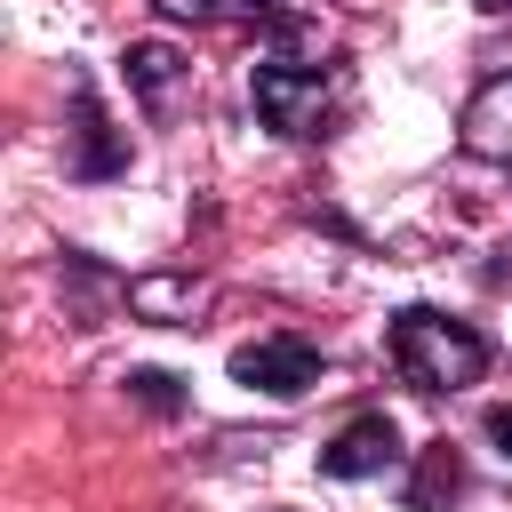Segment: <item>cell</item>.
Returning <instances> with one entry per match:
<instances>
[{
    "label": "cell",
    "mask_w": 512,
    "mask_h": 512,
    "mask_svg": "<svg viewBox=\"0 0 512 512\" xmlns=\"http://www.w3.org/2000/svg\"><path fill=\"white\" fill-rule=\"evenodd\" d=\"M168 16H216V8H240V16H264L272 0H160Z\"/></svg>",
    "instance_id": "8fae6325"
},
{
    "label": "cell",
    "mask_w": 512,
    "mask_h": 512,
    "mask_svg": "<svg viewBox=\"0 0 512 512\" xmlns=\"http://www.w3.org/2000/svg\"><path fill=\"white\" fill-rule=\"evenodd\" d=\"M128 392H136L144 408H160V416H176V408H184V392H176V376H160V368H136V376H128Z\"/></svg>",
    "instance_id": "30bf717a"
},
{
    "label": "cell",
    "mask_w": 512,
    "mask_h": 512,
    "mask_svg": "<svg viewBox=\"0 0 512 512\" xmlns=\"http://www.w3.org/2000/svg\"><path fill=\"white\" fill-rule=\"evenodd\" d=\"M392 464H400L392 416H352V424L320 448V472H328V480H376V472H392Z\"/></svg>",
    "instance_id": "277c9868"
},
{
    "label": "cell",
    "mask_w": 512,
    "mask_h": 512,
    "mask_svg": "<svg viewBox=\"0 0 512 512\" xmlns=\"http://www.w3.org/2000/svg\"><path fill=\"white\" fill-rule=\"evenodd\" d=\"M464 496V456L448 448V440H432L424 456H416V480H408V512H448Z\"/></svg>",
    "instance_id": "8992f818"
},
{
    "label": "cell",
    "mask_w": 512,
    "mask_h": 512,
    "mask_svg": "<svg viewBox=\"0 0 512 512\" xmlns=\"http://www.w3.org/2000/svg\"><path fill=\"white\" fill-rule=\"evenodd\" d=\"M392 368L416 384V392H464L488 376V336L432 312V304H408L392 320Z\"/></svg>",
    "instance_id": "6da1fadb"
},
{
    "label": "cell",
    "mask_w": 512,
    "mask_h": 512,
    "mask_svg": "<svg viewBox=\"0 0 512 512\" xmlns=\"http://www.w3.org/2000/svg\"><path fill=\"white\" fill-rule=\"evenodd\" d=\"M320 352L304 344V336H256V344H240L232 352V376L248 384V392H272V400H296V392H312L320 384Z\"/></svg>",
    "instance_id": "3957f363"
},
{
    "label": "cell",
    "mask_w": 512,
    "mask_h": 512,
    "mask_svg": "<svg viewBox=\"0 0 512 512\" xmlns=\"http://www.w3.org/2000/svg\"><path fill=\"white\" fill-rule=\"evenodd\" d=\"M456 144L472 160H512V72H496V80L472 88V104L456 120Z\"/></svg>",
    "instance_id": "5b68a950"
},
{
    "label": "cell",
    "mask_w": 512,
    "mask_h": 512,
    "mask_svg": "<svg viewBox=\"0 0 512 512\" xmlns=\"http://www.w3.org/2000/svg\"><path fill=\"white\" fill-rule=\"evenodd\" d=\"M248 96H256L264 128H280V136H320L328 112H336V72H328V64H288V56H272V64H256Z\"/></svg>",
    "instance_id": "7a4b0ae2"
},
{
    "label": "cell",
    "mask_w": 512,
    "mask_h": 512,
    "mask_svg": "<svg viewBox=\"0 0 512 512\" xmlns=\"http://www.w3.org/2000/svg\"><path fill=\"white\" fill-rule=\"evenodd\" d=\"M488 440H496V456L512 464V408H488Z\"/></svg>",
    "instance_id": "7c38bea8"
},
{
    "label": "cell",
    "mask_w": 512,
    "mask_h": 512,
    "mask_svg": "<svg viewBox=\"0 0 512 512\" xmlns=\"http://www.w3.org/2000/svg\"><path fill=\"white\" fill-rule=\"evenodd\" d=\"M120 64H128V80H136L144 104H168V88H176V72H184V56H176L168 40H136Z\"/></svg>",
    "instance_id": "9c48e42d"
},
{
    "label": "cell",
    "mask_w": 512,
    "mask_h": 512,
    "mask_svg": "<svg viewBox=\"0 0 512 512\" xmlns=\"http://www.w3.org/2000/svg\"><path fill=\"white\" fill-rule=\"evenodd\" d=\"M72 136H80V152H72V168H80V176H112V168H128V152L112 144V128H104V112H96V96H88V88L72 96Z\"/></svg>",
    "instance_id": "52a82bcc"
},
{
    "label": "cell",
    "mask_w": 512,
    "mask_h": 512,
    "mask_svg": "<svg viewBox=\"0 0 512 512\" xmlns=\"http://www.w3.org/2000/svg\"><path fill=\"white\" fill-rule=\"evenodd\" d=\"M128 304H136L144 320H192V312L208 304V288H200V280H184V272H152V280H136V288H128Z\"/></svg>",
    "instance_id": "ba28073f"
}]
</instances>
